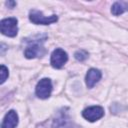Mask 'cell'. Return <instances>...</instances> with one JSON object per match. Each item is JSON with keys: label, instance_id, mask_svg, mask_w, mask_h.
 Instances as JSON below:
<instances>
[{"label": "cell", "instance_id": "1", "mask_svg": "<svg viewBox=\"0 0 128 128\" xmlns=\"http://www.w3.org/2000/svg\"><path fill=\"white\" fill-rule=\"evenodd\" d=\"M18 21L16 18H5L0 22L1 33L8 37H15L18 33Z\"/></svg>", "mask_w": 128, "mask_h": 128}, {"label": "cell", "instance_id": "2", "mask_svg": "<svg viewBox=\"0 0 128 128\" xmlns=\"http://www.w3.org/2000/svg\"><path fill=\"white\" fill-rule=\"evenodd\" d=\"M29 19L32 23L37 25H49L55 23L58 20V17L55 14L51 16H44L43 13L38 10H31L29 13Z\"/></svg>", "mask_w": 128, "mask_h": 128}, {"label": "cell", "instance_id": "3", "mask_svg": "<svg viewBox=\"0 0 128 128\" xmlns=\"http://www.w3.org/2000/svg\"><path fill=\"white\" fill-rule=\"evenodd\" d=\"M44 41H45V39L33 40V42H31L25 49V52H24L25 57L28 59H32V58H35L38 56H42L45 53V50L42 45Z\"/></svg>", "mask_w": 128, "mask_h": 128}, {"label": "cell", "instance_id": "4", "mask_svg": "<svg viewBox=\"0 0 128 128\" xmlns=\"http://www.w3.org/2000/svg\"><path fill=\"white\" fill-rule=\"evenodd\" d=\"M51 92H52V83L49 78H43L37 83L35 88V93L37 97L41 99H47L48 97H50Z\"/></svg>", "mask_w": 128, "mask_h": 128}, {"label": "cell", "instance_id": "5", "mask_svg": "<svg viewBox=\"0 0 128 128\" xmlns=\"http://www.w3.org/2000/svg\"><path fill=\"white\" fill-rule=\"evenodd\" d=\"M68 60V55L67 53L61 49V48H57L55 49L52 54H51V59H50V63L52 65L53 68L56 69H60L64 66V64L67 62Z\"/></svg>", "mask_w": 128, "mask_h": 128}, {"label": "cell", "instance_id": "6", "mask_svg": "<svg viewBox=\"0 0 128 128\" xmlns=\"http://www.w3.org/2000/svg\"><path fill=\"white\" fill-rule=\"evenodd\" d=\"M52 128H81V127L75 124L67 113L61 112L54 120Z\"/></svg>", "mask_w": 128, "mask_h": 128}, {"label": "cell", "instance_id": "7", "mask_svg": "<svg viewBox=\"0 0 128 128\" xmlns=\"http://www.w3.org/2000/svg\"><path fill=\"white\" fill-rule=\"evenodd\" d=\"M82 116L87 121L94 122L104 116V109L101 106H91L83 110Z\"/></svg>", "mask_w": 128, "mask_h": 128}, {"label": "cell", "instance_id": "8", "mask_svg": "<svg viewBox=\"0 0 128 128\" xmlns=\"http://www.w3.org/2000/svg\"><path fill=\"white\" fill-rule=\"evenodd\" d=\"M102 77V73L100 70L95 69V68H91L88 70L86 77H85V81H86V85L88 88H92Z\"/></svg>", "mask_w": 128, "mask_h": 128}, {"label": "cell", "instance_id": "9", "mask_svg": "<svg viewBox=\"0 0 128 128\" xmlns=\"http://www.w3.org/2000/svg\"><path fill=\"white\" fill-rule=\"evenodd\" d=\"M18 124V115L14 110H10L4 117L1 128H15Z\"/></svg>", "mask_w": 128, "mask_h": 128}, {"label": "cell", "instance_id": "10", "mask_svg": "<svg viewBox=\"0 0 128 128\" xmlns=\"http://www.w3.org/2000/svg\"><path fill=\"white\" fill-rule=\"evenodd\" d=\"M128 11V2L126 1H116L111 7V12L114 16H118Z\"/></svg>", "mask_w": 128, "mask_h": 128}, {"label": "cell", "instance_id": "11", "mask_svg": "<svg viewBox=\"0 0 128 128\" xmlns=\"http://www.w3.org/2000/svg\"><path fill=\"white\" fill-rule=\"evenodd\" d=\"M0 74H1V81H0V83L3 84L6 81V79L8 78V76H9L8 68L5 65H1V67H0Z\"/></svg>", "mask_w": 128, "mask_h": 128}, {"label": "cell", "instance_id": "12", "mask_svg": "<svg viewBox=\"0 0 128 128\" xmlns=\"http://www.w3.org/2000/svg\"><path fill=\"white\" fill-rule=\"evenodd\" d=\"M74 56H75V59L76 60H78V61H84V60H86L88 58V53L85 50H78L74 54Z\"/></svg>", "mask_w": 128, "mask_h": 128}, {"label": "cell", "instance_id": "13", "mask_svg": "<svg viewBox=\"0 0 128 128\" xmlns=\"http://www.w3.org/2000/svg\"><path fill=\"white\" fill-rule=\"evenodd\" d=\"M6 4H7V5H9V6H10V8H13V6H15V5H16V3H15L14 1H8Z\"/></svg>", "mask_w": 128, "mask_h": 128}]
</instances>
